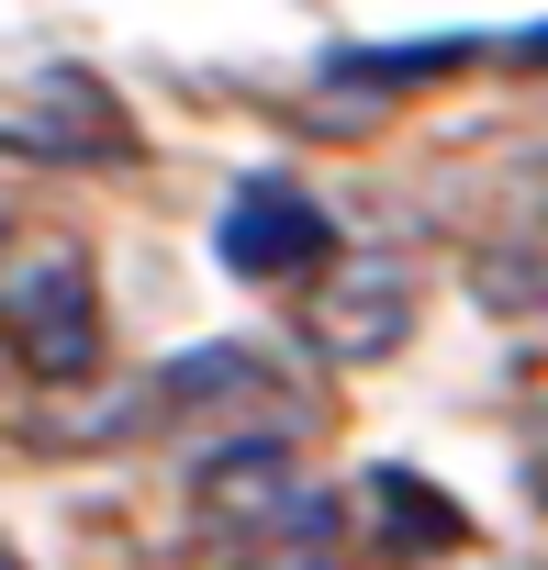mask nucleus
<instances>
[{"mask_svg":"<svg viewBox=\"0 0 548 570\" xmlns=\"http://www.w3.org/2000/svg\"><path fill=\"white\" fill-rule=\"evenodd\" d=\"M515 57H548V23H537V35H526V46H515Z\"/></svg>","mask_w":548,"mask_h":570,"instance_id":"nucleus-9","label":"nucleus"},{"mask_svg":"<svg viewBox=\"0 0 548 570\" xmlns=\"http://www.w3.org/2000/svg\"><path fill=\"white\" fill-rule=\"evenodd\" d=\"M12 358L35 381H90L101 370V292L79 246H23L12 257Z\"/></svg>","mask_w":548,"mask_h":570,"instance_id":"nucleus-3","label":"nucleus"},{"mask_svg":"<svg viewBox=\"0 0 548 570\" xmlns=\"http://www.w3.org/2000/svg\"><path fill=\"white\" fill-rule=\"evenodd\" d=\"M303 336H314L325 358H348V370L392 358V347L414 336V257H392V246L325 257V268H314V303H303Z\"/></svg>","mask_w":548,"mask_h":570,"instance_id":"nucleus-5","label":"nucleus"},{"mask_svg":"<svg viewBox=\"0 0 548 570\" xmlns=\"http://www.w3.org/2000/svg\"><path fill=\"white\" fill-rule=\"evenodd\" d=\"M0 135H12L23 168H124L135 157V112L90 68H35L12 90V112H0Z\"/></svg>","mask_w":548,"mask_h":570,"instance_id":"nucleus-4","label":"nucleus"},{"mask_svg":"<svg viewBox=\"0 0 548 570\" xmlns=\"http://www.w3.org/2000/svg\"><path fill=\"white\" fill-rule=\"evenodd\" d=\"M157 425H179L190 448H235V436H292L303 425V381H281L257 347H190L157 370Z\"/></svg>","mask_w":548,"mask_h":570,"instance_id":"nucleus-2","label":"nucleus"},{"mask_svg":"<svg viewBox=\"0 0 548 570\" xmlns=\"http://www.w3.org/2000/svg\"><path fill=\"white\" fill-rule=\"evenodd\" d=\"M190 525L224 570H348V503L292 470V436H235L190 470Z\"/></svg>","mask_w":548,"mask_h":570,"instance_id":"nucleus-1","label":"nucleus"},{"mask_svg":"<svg viewBox=\"0 0 548 570\" xmlns=\"http://www.w3.org/2000/svg\"><path fill=\"white\" fill-rule=\"evenodd\" d=\"M526 481H537V503H548V425H537V448H526Z\"/></svg>","mask_w":548,"mask_h":570,"instance_id":"nucleus-8","label":"nucleus"},{"mask_svg":"<svg viewBox=\"0 0 548 570\" xmlns=\"http://www.w3.org/2000/svg\"><path fill=\"white\" fill-rule=\"evenodd\" d=\"M359 514H370V548H381L392 570H425V559H448V548L470 537V514H459L437 481H414V470H370V481H359Z\"/></svg>","mask_w":548,"mask_h":570,"instance_id":"nucleus-7","label":"nucleus"},{"mask_svg":"<svg viewBox=\"0 0 548 570\" xmlns=\"http://www.w3.org/2000/svg\"><path fill=\"white\" fill-rule=\"evenodd\" d=\"M213 257L235 279H292V268H325L336 257V224L303 179H235V202L213 213Z\"/></svg>","mask_w":548,"mask_h":570,"instance_id":"nucleus-6","label":"nucleus"}]
</instances>
